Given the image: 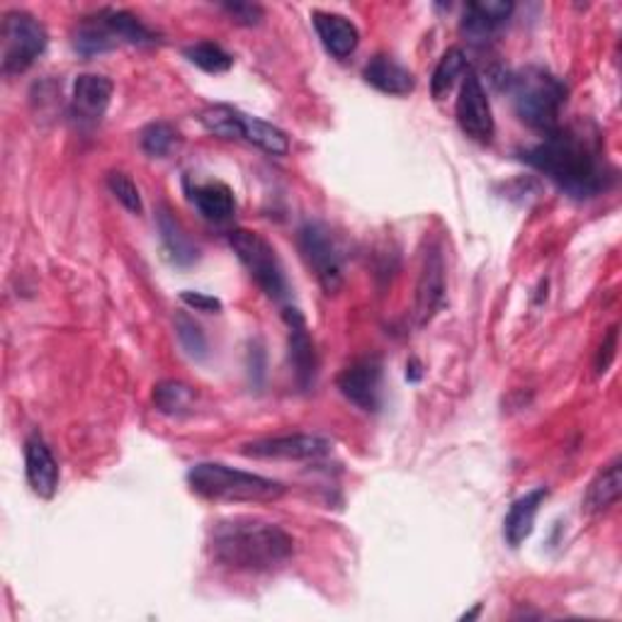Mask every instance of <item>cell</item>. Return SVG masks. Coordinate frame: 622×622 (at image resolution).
I'll use <instances>...</instances> for the list:
<instances>
[{"instance_id": "6da1fadb", "label": "cell", "mask_w": 622, "mask_h": 622, "mask_svg": "<svg viewBox=\"0 0 622 622\" xmlns=\"http://www.w3.org/2000/svg\"><path fill=\"white\" fill-rule=\"evenodd\" d=\"M523 161L576 200L601 195L613 180L598 144L579 129L557 127L547 132L545 139L523 151Z\"/></svg>"}, {"instance_id": "7a4b0ae2", "label": "cell", "mask_w": 622, "mask_h": 622, "mask_svg": "<svg viewBox=\"0 0 622 622\" xmlns=\"http://www.w3.org/2000/svg\"><path fill=\"white\" fill-rule=\"evenodd\" d=\"M212 559L236 572H268L294 554V540L275 523L258 518L219 520L210 530Z\"/></svg>"}, {"instance_id": "3957f363", "label": "cell", "mask_w": 622, "mask_h": 622, "mask_svg": "<svg viewBox=\"0 0 622 622\" xmlns=\"http://www.w3.org/2000/svg\"><path fill=\"white\" fill-rule=\"evenodd\" d=\"M190 489L207 501L226 504H265L278 501L285 486L253 472L234 470L219 462H200L188 472Z\"/></svg>"}, {"instance_id": "277c9868", "label": "cell", "mask_w": 622, "mask_h": 622, "mask_svg": "<svg viewBox=\"0 0 622 622\" xmlns=\"http://www.w3.org/2000/svg\"><path fill=\"white\" fill-rule=\"evenodd\" d=\"M508 90L513 95V108L520 122L545 134L559 127L562 108L567 103V86L557 76L540 66H528L511 76Z\"/></svg>"}, {"instance_id": "5b68a950", "label": "cell", "mask_w": 622, "mask_h": 622, "mask_svg": "<svg viewBox=\"0 0 622 622\" xmlns=\"http://www.w3.org/2000/svg\"><path fill=\"white\" fill-rule=\"evenodd\" d=\"M47 27L35 15L25 13V10H10L3 18V25H0V64H3V73H25L47 52Z\"/></svg>"}, {"instance_id": "8992f818", "label": "cell", "mask_w": 622, "mask_h": 622, "mask_svg": "<svg viewBox=\"0 0 622 622\" xmlns=\"http://www.w3.org/2000/svg\"><path fill=\"white\" fill-rule=\"evenodd\" d=\"M229 244L234 253L239 256L248 273L256 280V285L263 290L270 299H282L287 294L285 270L280 265L275 248L263 236L248 229H234L229 234Z\"/></svg>"}, {"instance_id": "52a82bcc", "label": "cell", "mask_w": 622, "mask_h": 622, "mask_svg": "<svg viewBox=\"0 0 622 622\" xmlns=\"http://www.w3.org/2000/svg\"><path fill=\"white\" fill-rule=\"evenodd\" d=\"M299 253L326 294L343 287V258L329 226L321 222L304 224L299 229Z\"/></svg>"}, {"instance_id": "ba28073f", "label": "cell", "mask_w": 622, "mask_h": 622, "mask_svg": "<svg viewBox=\"0 0 622 622\" xmlns=\"http://www.w3.org/2000/svg\"><path fill=\"white\" fill-rule=\"evenodd\" d=\"M333 450V443L324 436L312 433H294V436H278V438H263L246 443L241 452L246 457L256 460H285V462H307V460H321Z\"/></svg>"}, {"instance_id": "9c48e42d", "label": "cell", "mask_w": 622, "mask_h": 622, "mask_svg": "<svg viewBox=\"0 0 622 622\" xmlns=\"http://www.w3.org/2000/svg\"><path fill=\"white\" fill-rule=\"evenodd\" d=\"M455 115L460 129L465 132L470 139L479 144H489L494 139L496 124H494L489 95H486V90L482 86V78L474 71H467L465 83H462Z\"/></svg>"}, {"instance_id": "30bf717a", "label": "cell", "mask_w": 622, "mask_h": 622, "mask_svg": "<svg viewBox=\"0 0 622 622\" xmlns=\"http://www.w3.org/2000/svg\"><path fill=\"white\" fill-rule=\"evenodd\" d=\"M445 299V256L440 244L428 246L421 263V275L416 285V319L428 324L443 307Z\"/></svg>"}, {"instance_id": "8fae6325", "label": "cell", "mask_w": 622, "mask_h": 622, "mask_svg": "<svg viewBox=\"0 0 622 622\" xmlns=\"http://www.w3.org/2000/svg\"><path fill=\"white\" fill-rule=\"evenodd\" d=\"M382 363L377 358H360L338 375V389L343 397L363 411L380 409Z\"/></svg>"}, {"instance_id": "7c38bea8", "label": "cell", "mask_w": 622, "mask_h": 622, "mask_svg": "<svg viewBox=\"0 0 622 622\" xmlns=\"http://www.w3.org/2000/svg\"><path fill=\"white\" fill-rule=\"evenodd\" d=\"M285 321L290 329V365L299 387L309 389L316 380V370H319L314 341L307 331V324H304V316L297 309H285Z\"/></svg>"}, {"instance_id": "4fadbf2b", "label": "cell", "mask_w": 622, "mask_h": 622, "mask_svg": "<svg viewBox=\"0 0 622 622\" xmlns=\"http://www.w3.org/2000/svg\"><path fill=\"white\" fill-rule=\"evenodd\" d=\"M25 474L30 489L39 499H52L59 489V462L54 460L49 445L39 436H30L25 443Z\"/></svg>"}, {"instance_id": "5bb4252c", "label": "cell", "mask_w": 622, "mask_h": 622, "mask_svg": "<svg viewBox=\"0 0 622 622\" xmlns=\"http://www.w3.org/2000/svg\"><path fill=\"white\" fill-rule=\"evenodd\" d=\"M511 13L513 3H506V0H474V3H467L465 8L462 32L474 44L489 42L506 25Z\"/></svg>"}, {"instance_id": "9a60e30c", "label": "cell", "mask_w": 622, "mask_h": 622, "mask_svg": "<svg viewBox=\"0 0 622 622\" xmlns=\"http://www.w3.org/2000/svg\"><path fill=\"white\" fill-rule=\"evenodd\" d=\"M312 22L326 52L336 56V59H348L350 54H355L360 44V32L348 18L336 13H324V10H314Z\"/></svg>"}, {"instance_id": "2e32d148", "label": "cell", "mask_w": 622, "mask_h": 622, "mask_svg": "<svg viewBox=\"0 0 622 622\" xmlns=\"http://www.w3.org/2000/svg\"><path fill=\"white\" fill-rule=\"evenodd\" d=\"M112 81L108 76L83 73L73 83V110L76 115L88 122H98L105 115L112 100Z\"/></svg>"}, {"instance_id": "e0dca14e", "label": "cell", "mask_w": 622, "mask_h": 622, "mask_svg": "<svg viewBox=\"0 0 622 622\" xmlns=\"http://www.w3.org/2000/svg\"><path fill=\"white\" fill-rule=\"evenodd\" d=\"M363 76L372 88L380 90V93L384 95L404 98V95L414 93V88H416L414 73L399 61H394L392 56H375V59L365 66Z\"/></svg>"}, {"instance_id": "ac0fdd59", "label": "cell", "mask_w": 622, "mask_h": 622, "mask_svg": "<svg viewBox=\"0 0 622 622\" xmlns=\"http://www.w3.org/2000/svg\"><path fill=\"white\" fill-rule=\"evenodd\" d=\"M545 499H547V489H542V486H540V489L528 491L525 496H520L518 501H513L511 511H508V516L504 520V535H506L508 545L520 547L530 535H533L535 518H538L540 506Z\"/></svg>"}, {"instance_id": "d6986e66", "label": "cell", "mask_w": 622, "mask_h": 622, "mask_svg": "<svg viewBox=\"0 0 622 622\" xmlns=\"http://www.w3.org/2000/svg\"><path fill=\"white\" fill-rule=\"evenodd\" d=\"M620 489H622V470H620V460H613L591 482V486H588V491L584 496V511L588 516L606 513L608 508H613L618 504Z\"/></svg>"}, {"instance_id": "ffe728a7", "label": "cell", "mask_w": 622, "mask_h": 622, "mask_svg": "<svg viewBox=\"0 0 622 622\" xmlns=\"http://www.w3.org/2000/svg\"><path fill=\"white\" fill-rule=\"evenodd\" d=\"M156 222H158V231H161L166 251L171 253V258L176 260V263L178 265L195 263V260H197V246L192 244V239L183 229V224L176 219V214L168 207H158Z\"/></svg>"}, {"instance_id": "44dd1931", "label": "cell", "mask_w": 622, "mask_h": 622, "mask_svg": "<svg viewBox=\"0 0 622 622\" xmlns=\"http://www.w3.org/2000/svg\"><path fill=\"white\" fill-rule=\"evenodd\" d=\"M192 202L200 210V214L210 222H226L236 210L234 192L229 185L219 183V180H210L190 192Z\"/></svg>"}, {"instance_id": "7402d4cb", "label": "cell", "mask_w": 622, "mask_h": 622, "mask_svg": "<svg viewBox=\"0 0 622 622\" xmlns=\"http://www.w3.org/2000/svg\"><path fill=\"white\" fill-rule=\"evenodd\" d=\"M117 44H120L117 37L112 35L103 18H100V13H95L93 18H86L73 32V49L81 56H86V59L112 52Z\"/></svg>"}, {"instance_id": "603a6c76", "label": "cell", "mask_w": 622, "mask_h": 622, "mask_svg": "<svg viewBox=\"0 0 622 622\" xmlns=\"http://www.w3.org/2000/svg\"><path fill=\"white\" fill-rule=\"evenodd\" d=\"M100 18H103L105 25L110 27L112 35L117 37V42L122 44H134V47H149V44H156V35L144 25V22L127 13V10H115V8H105L100 10Z\"/></svg>"}, {"instance_id": "cb8c5ba5", "label": "cell", "mask_w": 622, "mask_h": 622, "mask_svg": "<svg viewBox=\"0 0 622 622\" xmlns=\"http://www.w3.org/2000/svg\"><path fill=\"white\" fill-rule=\"evenodd\" d=\"M241 139L248 144H256L258 149H263L273 156H285L290 151V139L275 124L265 120H258L251 115L241 117Z\"/></svg>"}, {"instance_id": "d4e9b609", "label": "cell", "mask_w": 622, "mask_h": 622, "mask_svg": "<svg viewBox=\"0 0 622 622\" xmlns=\"http://www.w3.org/2000/svg\"><path fill=\"white\" fill-rule=\"evenodd\" d=\"M467 71V56L460 47H452L443 54L438 61L433 78H431V95L436 100H443L452 88H455L457 78Z\"/></svg>"}, {"instance_id": "484cf974", "label": "cell", "mask_w": 622, "mask_h": 622, "mask_svg": "<svg viewBox=\"0 0 622 622\" xmlns=\"http://www.w3.org/2000/svg\"><path fill=\"white\" fill-rule=\"evenodd\" d=\"M192 402H195V389L188 387L185 382L163 380L154 387L156 409L166 416H180L190 411Z\"/></svg>"}, {"instance_id": "4316f807", "label": "cell", "mask_w": 622, "mask_h": 622, "mask_svg": "<svg viewBox=\"0 0 622 622\" xmlns=\"http://www.w3.org/2000/svg\"><path fill=\"white\" fill-rule=\"evenodd\" d=\"M244 112L231 105H212L200 112V122L210 134L219 139H241Z\"/></svg>"}, {"instance_id": "83f0119b", "label": "cell", "mask_w": 622, "mask_h": 622, "mask_svg": "<svg viewBox=\"0 0 622 622\" xmlns=\"http://www.w3.org/2000/svg\"><path fill=\"white\" fill-rule=\"evenodd\" d=\"M185 56L190 59V64H195L197 69L207 73H226L234 66V56L214 42L192 44V47L185 49Z\"/></svg>"}, {"instance_id": "f1b7e54d", "label": "cell", "mask_w": 622, "mask_h": 622, "mask_svg": "<svg viewBox=\"0 0 622 622\" xmlns=\"http://www.w3.org/2000/svg\"><path fill=\"white\" fill-rule=\"evenodd\" d=\"M176 333H178L180 346H183V350L190 358H195V360L207 358L205 331H202L200 324H195V319H190L185 312L176 314Z\"/></svg>"}, {"instance_id": "f546056e", "label": "cell", "mask_w": 622, "mask_h": 622, "mask_svg": "<svg viewBox=\"0 0 622 622\" xmlns=\"http://www.w3.org/2000/svg\"><path fill=\"white\" fill-rule=\"evenodd\" d=\"M139 142L146 154L154 158H161L173 151V146L178 142V132L168 122H154L149 124V127H144Z\"/></svg>"}, {"instance_id": "4dcf8cb0", "label": "cell", "mask_w": 622, "mask_h": 622, "mask_svg": "<svg viewBox=\"0 0 622 622\" xmlns=\"http://www.w3.org/2000/svg\"><path fill=\"white\" fill-rule=\"evenodd\" d=\"M108 188L112 195L117 197V202H122L124 210H129L132 214H139L142 212V195H139V188L134 185V180L127 173H110L108 176Z\"/></svg>"}, {"instance_id": "1f68e13d", "label": "cell", "mask_w": 622, "mask_h": 622, "mask_svg": "<svg viewBox=\"0 0 622 622\" xmlns=\"http://www.w3.org/2000/svg\"><path fill=\"white\" fill-rule=\"evenodd\" d=\"M222 10L236 22V25L253 27L260 20H263V8L256 3H224Z\"/></svg>"}, {"instance_id": "d6a6232c", "label": "cell", "mask_w": 622, "mask_h": 622, "mask_svg": "<svg viewBox=\"0 0 622 622\" xmlns=\"http://www.w3.org/2000/svg\"><path fill=\"white\" fill-rule=\"evenodd\" d=\"M615 350H618V326H610L601 348H598V355H596V372H598V375H606L608 367L613 365Z\"/></svg>"}, {"instance_id": "836d02e7", "label": "cell", "mask_w": 622, "mask_h": 622, "mask_svg": "<svg viewBox=\"0 0 622 622\" xmlns=\"http://www.w3.org/2000/svg\"><path fill=\"white\" fill-rule=\"evenodd\" d=\"M180 299L183 304H188L190 309L195 312H205V314H219L224 304L217 297H210V294H202V292H180Z\"/></svg>"}, {"instance_id": "e575fe53", "label": "cell", "mask_w": 622, "mask_h": 622, "mask_svg": "<svg viewBox=\"0 0 622 622\" xmlns=\"http://www.w3.org/2000/svg\"><path fill=\"white\" fill-rule=\"evenodd\" d=\"M406 380L411 382L421 380V365H418V360H411V365H406Z\"/></svg>"}]
</instances>
